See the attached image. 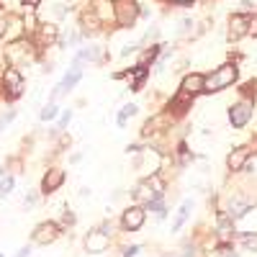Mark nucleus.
Here are the masks:
<instances>
[{"label":"nucleus","instance_id":"6e6552de","mask_svg":"<svg viewBox=\"0 0 257 257\" xmlns=\"http://www.w3.org/2000/svg\"><path fill=\"white\" fill-rule=\"evenodd\" d=\"M67 183V170L59 167V165H49L44 178H41V185H39V193L41 196H54L57 190H62V185Z\"/></svg>","mask_w":257,"mask_h":257},{"label":"nucleus","instance_id":"c756f323","mask_svg":"<svg viewBox=\"0 0 257 257\" xmlns=\"http://www.w3.org/2000/svg\"><path fill=\"white\" fill-rule=\"evenodd\" d=\"M193 18H183L180 21V26H178V36H193Z\"/></svg>","mask_w":257,"mask_h":257},{"label":"nucleus","instance_id":"cd10ccee","mask_svg":"<svg viewBox=\"0 0 257 257\" xmlns=\"http://www.w3.org/2000/svg\"><path fill=\"white\" fill-rule=\"evenodd\" d=\"M165 257H203V252H201L196 244H190V242H188V244H183L175 254H165Z\"/></svg>","mask_w":257,"mask_h":257},{"label":"nucleus","instance_id":"f03ea898","mask_svg":"<svg viewBox=\"0 0 257 257\" xmlns=\"http://www.w3.org/2000/svg\"><path fill=\"white\" fill-rule=\"evenodd\" d=\"M237 77H239V64H237V62H224V64H219V67L213 70L211 75H206L203 93H206V95L221 93V90L231 88V85L237 82Z\"/></svg>","mask_w":257,"mask_h":257},{"label":"nucleus","instance_id":"72a5a7b5","mask_svg":"<svg viewBox=\"0 0 257 257\" xmlns=\"http://www.w3.org/2000/svg\"><path fill=\"white\" fill-rule=\"evenodd\" d=\"M52 11H54V16H57V18H67V13H70L72 8H70V6H64V3H57Z\"/></svg>","mask_w":257,"mask_h":257},{"label":"nucleus","instance_id":"412c9836","mask_svg":"<svg viewBox=\"0 0 257 257\" xmlns=\"http://www.w3.org/2000/svg\"><path fill=\"white\" fill-rule=\"evenodd\" d=\"M144 208H147V213L152 211L155 216H157V219L162 221V219L167 216V211H170V208H167V196H162V198H152V201H149V203H147Z\"/></svg>","mask_w":257,"mask_h":257},{"label":"nucleus","instance_id":"4c0bfd02","mask_svg":"<svg viewBox=\"0 0 257 257\" xmlns=\"http://www.w3.org/2000/svg\"><path fill=\"white\" fill-rule=\"evenodd\" d=\"M167 3H173V6H178V8H185V6H193L196 0H167Z\"/></svg>","mask_w":257,"mask_h":257},{"label":"nucleus","instance_id":"a878e982","mask_svg":"<svg viewBox=\"0 0 257 257\" xmlns=\"http://www.w3.org/2000/svg\"><path fill=\"white\" fill-rule=\"evenodd\" d=\"M239 244L247 252H257V231H242L239 234Z\"/></svg>","mask_w":257,"mask_h":257},{"label":"nucleus","instance_id":"f704fd0d","mask_svg":"<svg viewBox=\"0 0 257 257\" xmlns=\"http://www.w3.org/2000/svg\"><path fill=\"white\" fill-rule=\"evenodd\" d=\"M98 229H100L103 234H108V237H113V221H111V219L100 221V224H98Z\"/></svg>","mask_w":257,"mask_h":257},{"label":"nucleus","instance_id":"ea45409f","mask_svg":"<svg viewBox=\"0 0 257 257\" xmlns=\"http://www.w3.org/2000/svg\"><path fill=\"white\" fill-rule=\"evenodd\" d=\"M80 160H82V152H72V155H70V160H67V162H70V165H77V162H80Z\"/></svg>","mask_w":257,"mask_h":257},{"label":"nucleus","instance_id":"ddd939ff","mask_svg":"<svg viewBox=\"0 0 257 257\" xmlns=\"http://www.w3.org/2000/svg\"><path fill=\"white\" fill-rule=\"evenodd\" d=\"M105 59H108V52H105V47L100 44H88V47H80L72 64H80V67H85V64H103Z\"/></svg>","mask_w":257,"mask_h":257},{"label":"nucleus","instance_id":"a19ab883","mask_svg":"<svg viewBox=\"0 0 257 257\" xmlns=\"http://www.w3.org/2000/svg\"><path fill=\"white\" fill-rule=\"evenodd\" d=\"M0 257H3V252H0Z\"/></svg>","mask_w":257,"mask_h":257},{"label":"nucleus","instance_id":"c85d7f7f","mask_svg":"<svg viewBox=\"0 0 257 257\" xmlns=\"http://www.w3.org/2000/svg\"><path fill=\"white\" fill-rule=\"evenodd\" d=\"M75 221H77V219H75V213H72L70 208H64V211H62V216H59V221H57V224H59V226L64 229V226H75Z\"/></svg>","mask_w":257,"mask_h":257},{"label":"nucleus","instance_id":"7c9ffc66","mask_svg":"<svg viewBox=\"0 0 257 257\" xmlns=\"http://www.w3.org/2000/svg\"><path fill=\"white\" fill-rule=\"evenodd\" d=\"M144 252V244H126L121 249V257H139Z\"/></svg>","mask_w":257,"mask_h":257},{"label":"nucleus","instance_id":"aec40b11","mask_svg":"<svg viewBox=\"0 0 257 257\" xmlns=\"http://www.w3.org/2000/svg\"><path fill=\"white\" fill-rule=\"evenodd\" d=\"M62 113V105L59 103H44L39 111V121L41 123H49V121H57V116Z\"/></svg>","mask_w":257,"mask_h":257},{"label":"nucleus","instance_id":"4be33fe9","mask_svg":"<svg viewBox=\"0 0 257 257\" xmlns=\"http://www.w3.org/2000/svg\"><path fill=\"white\" fill-rule=\"evenodd\" d=\"M162 47H165V44H152V47L142 49V52H139V62H137V64H155V62H157V57H160V52H162Z\"/></svg>","mask_w":257,"mask_h":257},{"label":"nucleus","instance_id":"6ab92c4d","mask_svg":"<svg viewBox=\"0 0 257 257\" xmlns=\"http://www.w3.org/2000/svg\"><path fill=\"white\" fill-rule=\"evenodd\" d=\"M137 113H139V105H137V103H126V105H121V111H118V116H116L118 128H126L128 121H132Z\"/></svg>","mask_w":257,"mask_h":257},{"label":"nucleus","instance_id":"f257e3e1","mask_svg":"<svg viewBox=\"0 0 257 257\" xmlns=\"http://www.w3.org/2000/svg\"><path fill=\"white\" fill-rule=\"evenodd\" d=\"M0 52H3V62L8 64V67H16L21 72H24L26 64H34L39 59V54H41L39 47H36V41L31 36L16 39V41H11V44H6Z\"/></svg>","mask_w":257,"mask_h":257},{"label":"nucleus","instance_id":"4468645a","mask_svg":"<svg viewBox=\"0 0 257 257\" xmlns=\"http://www.w3.org/2000/svg\"><path fill=\"white\" fill-rule=\"evenodd\" d=\"M82 247H85L88 254H103V252H108V247H111V237H108V234H103L98 226H93L88 234H85Z\"/></svg>","mask_w":257,"mask_h":257},{"label":"nucleus","instance_id":"a211bd4d","mask_svg":"<svg viewBox=\"0 0 257 257\" xmlns=\"http://www.w3.org/2000/svg\"><path fill=\"white\" fill-rule=\"evenodd\" d=\"M190 211H193V201H190V198H185V201L178 206L175 216H173V224H170V234H178V231L185 226V221L190 219Z\"/></svg>","mask_w":257,"mask_h":257},{"label":"nucleus","instance_id":"423d86ee","mask_svg":"<svg viewBox=\"0 0 257 257\" xmlns=\"http://www.w3.org/2000/svg\"><path fill=\"white\" fill-rule=\"evenodd\" d=\"M62 234H64V229H62L57 221H52V219L39 221V224L34 226V231H31V244H39V247L54 244V242L62 237Z\"/></svg>","mask_w":257,"mask_h":257},{"label":"nucleus","instance_id":"0eeeda50","mask_svg":"<svg viewBox=\"0 0 257 257\" xmlns=\"http://www.w3.org/2000/svg\"><path fill=\"white\" fill-rule=\"evenodd\" d=\"M144 221H147V208L132 203V206H126V208L121 211V216H118V229H121V231H128V234H134V231H139V229L144 226Z\"/></svg>","mask_w":257,"mask_h":257},{"label":"nucleus","instance_id":"393cba45","mask_svg":"<svg viewBox=\"0 0 257 257\" xmlns=\"http://www.w3.org/2000/svg\"><path fill=\"white\" fill-rule=\"evenodd\" d=\"M72 118H75V108H62V113L57 116L54 126L59 128V132H67V126L72 123Z\"/></svg>","mask_w":257,"mask_h":257},{"label":"nucleus","instance_id":"dca6fc26","mask_svg":"<svg viewBox=\"0 0 257 257\" xmlns=\"http://www.w3.org/2000/svg\"><path fill=\"white\" fill-rule=\"evenodd\" d=\"M203 85H206V75H201V72H188V75L180 80V88H178V90L188 93L190 98H196V95L203 93Z\"/></svg>","mask_w":257,"mask_h":257},{"label":"nucleus","instance_id":"9d476101","mask_svg":"<svg viewBox=\"0 0 257 257\" xmlns=\"http://www.w3.org/2000/svg\"><path fill=\"white\" fill-rule=\"evenodd\" d=\"M113 77L116 80H126L132 93H142L144 90V82L149 80V67H147V64H134V67H128L123 72H116Z\"/></svg>","mask_w":257,"mask_h":257},{"label":"nucleus","instance_id":"bb28decb","mask_svg":"<svg viewBox=\"0 0 257 257\" xmlns=\"http://www.w3.org/2000/svg\"><path fill=\"white\" fill-rule=\"evenodd\" d=\"M16 118H18V108H13V105H8L6 111H0V134H3V128H8Z\"/></svg>","mask_w":257,"mask_h":257},{"label":"nucleus","instance_id":"20e7f679","mask_svg":"<svg viewBox=\"0 0 257 257\" xmlns=\"http://www.w3.org/2000/svg\"><path fill=\"white\" fill-rule=\"evenodd\" d=\"M139 11H142L139 0H113V24H116V29L132 31L137 26V21H139Z\"/></svg>","mask_w":257,"mask_h":257},{"label":"nucleus","instance_id":"9b49d317","mask_svg":"<svg viewBox=\"0 0 257 257\" xmlns=\"http://www.w3.org/2000/svg\"><path fill=\"white\" fill-rule=\"evenodd\" d=\"M252 31V16L249 13H231L229 16V29H226V39L229 41H239Z\"/></svg>","mask_w":257,"mask_h":257},{"label":"nucleus","instance_id":"f8f14e48","mask_svg":"<svg viewBox=\"0 0 257 257\" xmlns=\"http://www.w3.org/2000/svg\"><path fill=\"white\" fill-rule=\"evenodd\" d=\"M31 39L36 41L39 52H44L47 47H57V44H59V26H57V24H49V21H41L39 29H36V34H34Z\"/></svg>","mask_w":257,"mask_h":257},{"label":"nucleus","instance_id":"58836bf2","mask_svg":"<svg viewBox=\"0 0 257 257\" xmlns=\"http://www.w3.org/2000/svg\"><path fill=\"white\" fill-rule=\"evenodd\" d=\"M90 196H93V190H90L88 185H82V188H80V198H90Z\"/></svg>","mask_w":257,"mask_h":257},{"label":"nucleus","instance_id":"c9c22d12","mask_svg":"<svg viewBox=\"0 0 257 257\" xmlns=\"http://www.w3.org/2000/svg\"><path fill=\"white\" fill-rule=\"evenodd\" d=\"M21 6H24V11H39L41 0H21Z\"/></svg>","mask_w":257,"mask_h":257},{"label":"nucleus","instance_id":"39448f33","mask_svg":"<svg viewBox=\"0 0 257 257\" xmlns=\"http://www.w3.org/2000/svg\"><path fill=\"white\" fill-rule=\"evenodd\" d=\"M254 116V95H242L237 103H231L229 108V123L231 128H244Z\"/></svg>","mask_w":257,"mask_h":257},{"label":"nucleus","instance_id":"2eb2a0df","mask_svg":"<svg viewBox=\"0 0 257 257\" xmlns=\"http://www.w3.org/2000/svg\"><path fill=\"white\" fill-rule=\"evenodd\" d=\"M252 152H254V149H252L249 144H242V147H237V149H231V152L226 155V167H229V173H244V167H247Z\"/></svg>","mask_w":257,"mask_h":257},{"label":"nucleus","instance_id":"b1692460","mask_svg":"<svg viewBox=\"0 0 257 257\" xmlns=\"http://www.w3.org/2000/svg\"><path fill=\"white\" fill-rule=\"evenodd\" d=\"M16 188V173H6L0 178V198H8Z\"/></svg>","mask_w":257,"mask_h":257},{"label":"nucleus","instance_id":"473e14b6","mask_svg":"<svg viewBox=\"0 0 257 257\" xmlns=\"http://www.w3.org/2000/svg\"><path fill=\"white\" fill-rule=\"evenodd\" d=\"M137 52H139V41H128V44L121 47L118 57H132V54H137Z\"/></svg>","mask_w":257,"mask_h":257},{"label":"nucleus","instance_id":"7ed1b4c3","mask_svg":"<svg viewBox=\"0 0 257 257\" xmlns=\"http://www.w3.org/2000/svg\"><path fill=\"white\" fill-rule=\"evenodd\" d=\"M26 93V77L21 70L16 67H6L3 75H0V100H6V103H16L21 100Z\"/></svg>","mask_w":257,"mask_h":257},{"label":"nucleus","instance_id":"f3484780","mask_svg":"<svg viewBox=\"0 0 257 257\" xmlns=\"http://www.w3.org/2000/svg\"><path fill=\"white\" fill-rule=\"evenodd\" d=\"M152 198H155V190H152V183H149V178H139L137 185L132 188V201H134L137 206H147Z\"/></svg>","mask_w":257,"mask_h":257},{"label":"nucleus","instance_id":"1a4fd4ad","mask_svg":"<svg viewBox=\"0 0 257 257\" xmlns=\"http://www.w3.org/2000/svg\"><path fill=\"white\" fill-rule=\"evenodd\" d=\"M77 29H80L82 39H93V36H98V34L105 31V24L98 18V13L90 6H85L80 11V16H77Z\"/></svg>","mask_w":257,"mask_h":257},{"label":"nucleus","instance_id":"e433bc0d","mask_svg":"<svg viewBox=\"0 0 257 257\" xmlns=\"http://www.w3.org/2000/svg\"><path fill=\"white\" fill-rule=\"evenodd\" d=\"M13 257H31V244H24L21 249H16V254Z\"/></svg>","mask_w":257,"mask_h":257},{"label":"nucleus","instance_id":"5701e85b","mask_svg":"<svg viewBox=\"0 0 257 257\" xmlns=\"http://www.w3.org/2000/svg\"><path fill=\"white\" fill-rule=\"evenodd\" d=\"M70 144H72V137H70L67 132H62L57 139H52V149H54L52 155H62V152H67Z\"/></svg>","mask_w":257,"mask_h":257},{"label":"nucleus","instance_id":"2f4dec72","mask_svg":"<svg viewBox=\"0 0 257 257\" xmlns=\"http://www.w3.org/2000/svg\"><path fill=\"white\" fill-rule=\"evenodd\" d=\"M39 196H41L39 190H26V196H24V208H34V206L39 203Z\"/></svg>","mask_w":257,"mask_h":257}]
</instances>
